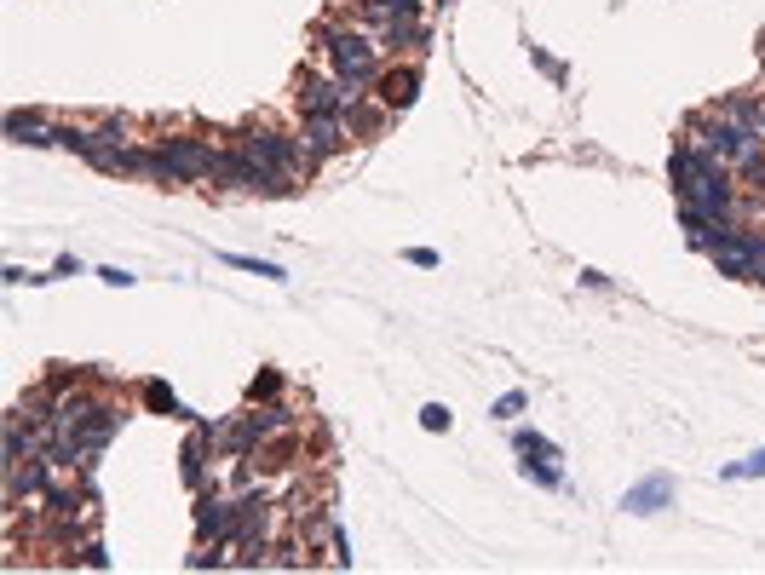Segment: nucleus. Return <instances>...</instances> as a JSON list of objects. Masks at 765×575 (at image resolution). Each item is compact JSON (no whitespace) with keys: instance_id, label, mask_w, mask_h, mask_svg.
<instances>
[{"instance_id":"nucleus-1","label":"nucleus","mask_w":765,"mask_h":575,"mask_svg":"<svg viewBox=\"0 0 765 575\" xmlns=\"http://www.w3.org/2000/svg\"><path fill=\"white\" fill-rule=\"evenodd\" d=\"M323 52H328V64H334V75H340L351 92L374 87V75H380V58H374V41H369V35H357V29H334Z\"/></svg>"},{"instance_id":"nucleus-2","label":"nucleus","mask_w":765,"mask_h":575,"mask_svg":"<svg viewBox=\"0 0 765 575\" xmlns=\"http://www.w3.org/2000/svg\"><path fill=\"white\" fill-rule=\"evenodd\" d=\"M242 150H248L254 161H265V167H277V173H300V167L311 173L305 144H294L288 133H271V127H265V133H248V138H242Z\"/></svg>"},{"instance_id":"nucleus-3","label":"nucleus","mask_w":765,"mask_h":575,"mask_svg":"<svg viewBox=\"0 0 765 575\" xmlns=\"http://www.w3.org/2000/svg\"><path fill=\"white\" fill-rule=\"evenodd\" d=\"M305 161L317 167L323 156H334V150H346L351 144V127H346V115H305Z\"/></svg>"},{"instance_id":"nucleus-4","label":"nucleus","mask_w":765,"mask_h":575,"mask_svg":"<svg viewBox=\"0 0 765 575\" xmlns=\"http://www.w3.org/2000/svg\"><path fill=\"white\" fill-rule=\"evenodd\" d=\"M673 472H656V478H645V483H633L622 495V512H633V518H650V512H662V506H673Z\"/></svg>"},{"instance_id":"nucleus-5","label":"nucleus","mask_w":765,"mask_h":575,"mask_svg":"<svg viewBox=\"0 0 765 575\" xmlns=\"http://www.w3.org/2000/svg\"><path fill=\"white\" fill-rule=\"evenodd\" d=\"M415 92H420V69L415 64L380 69V75H374V98H380L386 110H409V104H415Z\"/></svg>"},{"instance_id":"nucleus-6","label":"nucleus","mask_w":765,"mask_h":575,"mask_svg":"<svg viewBox=\"0 0 765 575\" xmlns=\"http://www.w3.org/2000/svg\"><path fill=\"white\" fill-rule=\"evenodd\" d=\"M386 104H380V98H363V92H357V98H351L346 104V127H351V138H374L380 133V127H386Z\"/></svg>"},{"instance_id":"nucleus-7","label":"nucleus","mask_w":765,"mask_h":575,"mask_svg":"<svg viewBox=\"0 0 765 575\" xmlns=\"http://www.w3.org/2000/svg\"><path fill=\"white\" fill-rule=\"evenodd\" d=\"M208 443H213V426H190V437H185V483L190 489H202L208 483Z\"/></svg>"},{"instance_id":"nucleus-8","label":"nucleus","mask_w":765,"mask_h":575,"mask_svg":"<svg viewBox=\"0 0 765 575\" xmlns=\"http://www.w3.org/2000/svg\"><path fill=\"white\" fill-rule=\"evenodd\" d=\"M6 133L18 138V144H58V127H47V121H41V115H24V110H12L6 115Z\"/></svg>"},{"instance_id":"nucleus-9","label":"nucleus","mask_w":765,"mask_h":575,"mask_svg":"<svg viewBox=\"0 0 765 575\" xmlns=\"http://www.w3.org/2000/svg\"><path fill=\"white\" fill-rule=\"evenodd\" d=\"M225 265H236V271H248V276H265V282H288V271H282V265H271V259H248V253H225Z\"/></svg>"},{"instance_id":"nucleus-10","label":"nucleus","mask_w":765,"mask_h":575,"mask_svg":"<svg viewBox=\"0 0 765 575\" xmlns=\"http://www.w3.org/2000/svg\"><path fill=\"white\" fill-rule=\"evenodd\" d=\"M363 6H369V18H386V23L415 18V12H420V0H363Z\"/></svg>"},{"instance_id":"nucleus-11","label":"nucleus","mask_w":765,"mask_h":575,"mask_svg":"<svg viewBox=\"0 0 765 575\" xmlns=\"http://www.w3.org/2000/svg\"><path fill=\"white\" fill-rule=\"evenodd\" d=\"M512 449H518V455H547V460H558V449L541 432H512Z\"/></svg>"},{"instance_id":"nucleus-12","label":"nucleus","mask_w":765,"mask_h":575,"mask_svg":"<svg viewBox=\"0 0 765 575\" xmlns=\"http://www.w3.org/2000/svg\"><path fill=\"white\" fill-rule=\"evenodd\" d=\"M277 391H282V374H277V368H265V374H259L254 386H248V403H271Z\"/></svg>"},{"instance_id":"nucleus-13","label":"nucleus","mask_w":765,"mask_h":575,"mask_svg":"<svg viewBox=\"0 0 765 575\" xmlns=\"http://www.w3.org/2000/svg\"><path fill=\"white\" fill-rule=\"evenodd\" d=\"M144 397H150V409H162V414H179V397H173V391H167L162 380H150V386H144Z\"/></svg>"},{"instance_id":"nucleus-14","label":"nucleus","mask_w":765,"mask_h":575,"mask_svg":"<svg viewBox=\"0 0 765 575\" xmlns=\"http://www.w3.org/2000/svg\"><path fill=\"white\" fill-rule=\"evenodd\" d=\"M725 478H765V449L760 455H748V460H737V466H725Z\"/></svg>"},{"instance_id":"nucleus-15","label":"nucleus","mask_w":765,"mask_h":575,"mask_svg":"<svg viewBox=\"0 0 765 575\" xmlns=\"http://www.w3.org/2000/svg\"><path fill=\"white\" fill-rule=\"evenodd\" d=\"M524 478H535V483H547V489H558V466H547V455H541V460H524Z\"/></svg>"},{"instance_id":"nucleus-16","label":"nucleus","mask_w":765,"mask_h":575,"mask_svg":"<svg viewBox=\"0 0 765 575\" xmlns=\"http://www.w3.org/2000/svg\"><path fill=\"white\" fill-rule=\"evenodd\" d=\"M420 426H426V432H449V409H443V403H426V409H420Z\"/></svg>"},{"instance_id":"nucleus-17","label":"nucleus","mask_w":765,"mask_h":575,"mask_svg":"<svg viewBox=\"0 0 765 575\" xmlns=\"http://www.w3.org/2000/svg\"><path fill=\"white\" fill-rule=\"evenodd\" d=\"M489 414H495V420H518V414H524V391H507V397H501Z\"/></svg>"},{"instance_id":"nucleus-18","label":"nucleus","mask_w":765,"mask_h":575,"mask_svg":"<svg viewBox=\"0 0 765 575\" xmlns=\"http://www.w3.org/2000/svg\"><path fill=\"white\" fill-rule=\"evenodd\" d=\"M81 564H93V570H104V564H110V552L98 547V541H87V547H81Z\"/></svg>"},{"instance_id":"nucleus-19","label":"nucleus","mask_w":765,"mask_h":575,"mask_svg":"<svg viewBox=\"0 0 765 575\" xmlns=\"http://www.w3.org/2000/svg\"><path fill=\"white\" fill-rule=\"evenodd\" d=\"M409 265H420V271H438V253H432V248H409Z\"/></svg>"},{"instance_id":"nucleus-20","label":"nucleus","mask_w":765,"mask_h":575,"mask_svg":"<svg viewBox=\"0 0 765 575\" xmlns=\"http://www.w3.org/2000/svg\"><path fill=\"white\" fill-rule=\"evenodd\" d=\"M98 276H104L110 288H133V282H139V276H127V271H98Z\"/></svg>"}]
</instances>
